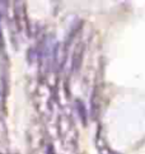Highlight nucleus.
Returning a JSON list of instances; mask_svg holds the SVG:
<instances>
[{
    "instance_id": "obj_1",
    "label": "nucleus",
    "mask_w": 145,
    "mask_h": 154,
    "mask_svg": "<svg viewBox=\"0 0 145 154\" xmlns=\"http://www.w3.org/2000/svg\"><path fill=\"white\" fill-rule=\"evenodd\" d=\"M57 134L63 145L68 150H75L79 141V133L72 119L68 115H61L57 119Z\"/></svg>"
},
{
    "instance_id": "obj_2",
    "label": "nucleus",
    "mask_w": 145,
    "mask_h": 154,
    "mask_svg": "<svg viewBox=\"0 0 145 154\" xmlns=\"http://www.w3.org/2000/svg\"><path fill=\"white\" fill-rule=\"evenodd\" d=\"M52 100H54V93L50 84L43 80L37 84L35 94H33V103H35V107L41 116H47V115L51 113Z\"/></svg>"
},
{
    "instance_id": "obj_3",
    "label": "nucleus",
    "mask_w": 145,
    "mask_h": 154,
    "mask_svg": "<svg viewBox=\"0 0 145 154\" xmlns=\"http://www.w3.org/2000/svg\"><path fill=\"white\" fill-rule=\"evenodd\" d=\"M28 144L32 152H38L46 144V134H45L43 124L40 120H36L31 124L28 130Z\"/></svg>"
},
{
    "instance_id": "obj_4",
    "label": "nucleus",
    "mask_w": 145,
    "mask_h": 154,
    "mask_svg": "<svg viewBox=\"0 0 145 154\" xmlns=\"http://www.w3.org/2000/svg\"><path fill=\"white\" fill-rule=\"evenodd\" d=\"M15 22H17V27L19 31H24L28 24V18H27V10H26V5L23 2L15 3Z\"/></svg>"
},
{
    "instance_id": "obj_5",
    "label": "nucleus",
    "mask_w": 145,
    "mask_h": 154,
    "mask_svg": "<svg viewBox=\"0 0 145 154\" xmlns=\"http://www.w3.org/2000/svg\"><path fill=\"white\" fill-rule=\"evenodd\" d=\"M84 51H85L84 43H78L75 46L74 51H72V56H71V70L72 71H76L80 69L83 57H84Z\"/></svg>"
},
{
    "instance_id": "obj_6",
    "label": "nucleus",
    "mask_w": 145,
    "mask_h": 154,
    "mask_svg": "<svg viewBox=\"0 0 145 154\" xmlns=\"http://www.w3.org/2000/svg\"><path fill=\"white\" fill-rule=\"evenodd\" d=\"M66 60V47L64 43H57L52 52V61L57 69H61Z\"/></svg>"
},
{
    "instance_id": "obj_7",
    "label": "nucleus",
    "mask_w": 145,
    "mask_h": 154,
    "mask_svg": "<svg viewBox=\"0 0 145 154\" xmlns=\"http://www.w3.org/2000/svg\"><path fill=\"white\" fill-rule=\"evenodd\" d=\"M97 100H99V96H98V92L94 91L93 94H92V100H91V106H92V117L93 119H97L98 116V112H99V102H97Z\"/></svg>"
},
{
    "instance_id": "obj_8",
    "label": "nucleus",
    "mask_w": 145,
    "mask_h": 154,
    "mask_svg": "<svg viewBox=\"0 0 145 154\" xmlns=\"http://www.w3.org/2000/svg\"><path fill=\"white\" fill-rule=\"evenodd\" d=\"M75 103H76V111H78V113H79L83 124H85L87 122V109H85V106L83 104L82 101H76Z\"/></svg>"
}]
</instances>
